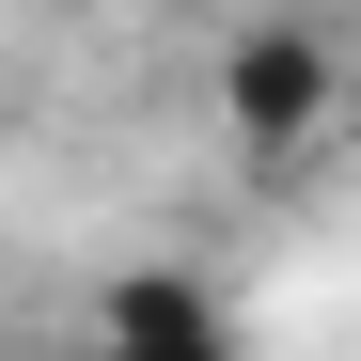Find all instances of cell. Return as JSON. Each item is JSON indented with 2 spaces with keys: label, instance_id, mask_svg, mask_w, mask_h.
<instances>
[{
  "label": "cell",
  "instance_id": "6da1fadb",
  "mask_svg": "<svg viewBox=\"0 0 361 361\" xmlns=\"http://www.w3.org/2000/svg\"><path fill=\"white\" fill-rule=\"evenodd\" d=\"M345 94H361V63L314 32V0H252V32L220 47V126L252 142V157L330 142V126H345Z\"/></svg>",
  "mask_w": 361,
  "mask_h": 361
},
{
  "label": "cell",
  "instance_id": "7a4b0ae2",
  "mask_svg": "<svg viewBox=\"0 0 361 361\" xmlns=\"http://www.w3.org/2000/svg\"><path fill=\"white\" fill-rule=\"evenodd\" d=\"M94 330H110V345H220L235 314H220L204 283H173V267H126V283L94 298Z\"/></svg>",
  "mask_w": 361,
  "mask_h": 361
},
{
  "label": "cell",
  "instance_id": "3957f363",
  "mask_svg": "<svg viewBox=\"0 0 361 361\" xmlns=\"http://www.w3.org/2000/svg\"><path fill=\"white\" fill-rule=\"evenodd\" d=\"M345 126H361V94H345Z\"/></svg>",
  "mask_w": 361,
  "mask_h": 361
}]
</instances>
